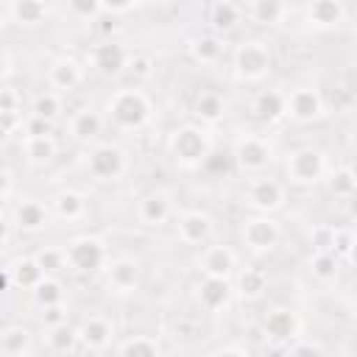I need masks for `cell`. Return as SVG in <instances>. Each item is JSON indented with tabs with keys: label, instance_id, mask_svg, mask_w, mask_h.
<instances>
[{
	"label": "cell",
	"instance_id": "1",
	"mask_svg": "<svg viewBox=\"0 0 357 357\" xmlns=\"http://www.w3.org/2000/svg\"><path fill=\"white\" fill-rule=\"evenodd\" d=\"M151 98L139 86H123L106 100V117L120 131H137L151 120Z\"/></svg>",
	"mask_w": 357,
	"mask_h": 357
},
{
	"label": "cell",
	"instance_id": "2",
	"mask_svg": "<svg viewBox=\"0 0 357 357\" xmlns=\"http://www.w3.org/2000/svg\"><path fill=\"white\" fill-rule=\"evenodd\" d=\"M170 153L181 167H198L212 153V137L195 123H184L170 134Z\"/></svg>",
	"mask_w": 357,
	"mask_h": 357
},
{
	"label": "cell",
	"instance_id": "3",
	"mask_svg": "<svg viewBox=\"0 0 357 357\" xmlns=\"http://www.w3.org/2000/svg\"><path fill=\"white\" fill-rule=\"evenodd\" d=\"M271 64H273V56H271L268 42H262V39H245V42H240L237 50H234V59H231L234 78L237 81H245V84L262 81L271 73Z\"/></svg>",
	"mask_w": 357,
	"mask_h": 357
},
{
	"label": "cell",
	"instance_id": "4",
	"mask_svg": "<svg viewBox=\"0 0 357 357\" xmlns=\"http://www.w3.org/2000/svg\"><path fill=\"white\" fill-rule=\"evenodd\" d=\"M284 173L290 178V184H298V187L318 184L326 176V153L312 145L296 148L284 162Z\"/></svg>",
	"mask_w": 357,
	"mask_h": 357
},
{
	"label": "cell",
	"instance_id": "5",
	"mask_svg": "<svg viewBox=\"0 0 357 357\" xmlns=\"http://www.w3.org/2000/svg\"><path fill=\"white\" fill-rule=\"evenodd\" d=\"M64 257H67V268H73L78 273H92L109 262L106 243L95 234H81V237L70 240V245L64 248Z\"/></svg>",
	"mask_w": 357,
	"mask_h": 357
},
{
	"label": "cell",
	"instance_id": "6",
	"mask_svg": "<svg viewBox=\"0 0 357 357\" xmlns=\"http://www.w3.org/2000/svg\"><path fill=\"white\" fill-rule=\"evenodd\" d=\"M279 237H282V229H279V223L271 215H251L240 226V240L254 254L273 251L279 245Z\"/></svg>",
	"mask_w": 357,
	"mask_h": 357
},
{
	"label": "cell",
	"instance_id": "7",
	"mask_svg": "<svg viewBox=\"0 0 357 357\" xmlns=\"http://www.w3.org/2000/svg\"><path fill=\"white\" fill-rule=\"evenodd\" d=\"M126 151L114 142H100L86 156V170L95 181H117L126 173Z\"/></svg>",
	"mask_w": 357,
	"mask_h": 357
},
{
	"label": "cell",
	"instance_id": "8",
	"mask_svg": "<svg viewBox=\"0 0 357 357\" xmlns=\"http://www.w3.org/2000/svg\"><path fill=\"white\" fill-rule=\"evenodd\" d=\"M273 159V148L259 134H243L234 142V162L243 173H262Z\"/></svg>",
	"mask_w": 357,
	"mask_h": 357
},
{
	"label": "cell",
	"instance_id": "9",
	"mask_svg": "<svg viewBox=\"0 0 357 357\" xmlns=\"http://www.w3.org/2000/svg\"><path fill=\"white\" fill-rule=\"evenodd\" d=\"M284 114L296 123H315L324 117V98L315 86H296L284 95Z\"/></svg>",
	"mask_w": 357,
	"mask_h": 357
},
{
	"label": "cell",
	"instance_id": "10",
	"mask_svg": "<svg viewBox=\"0 0 357 357\" xmlns=\"http://www.w3.org/2000/svg\"><path fill=\"white\" fill-rule=\"evenodd\" d=\"M245 198L259 215H271V212L284 206V184L271 178V176H257L248 181Z\"/></svg>",
	"mask_w": 357,
	"mask_h": 357
},
{
	"label": "cell",
	"instance_id": "11",
	"mask_svg": "<svg viewBox=\"0 0 357 357\" xmlns=\"http://www.w3.org/2000/svg\"><path fill=\"white\" fill-rule=\"evenodd\" d=\"M262 332H265V340L276 343V346H284V343H293L298 340V332H301V321L293 310L287 307H273L265 321H262Z\"/></svg>",
	"mask_w": 357,
	"mask_h": 357
},
{
	"label": "cell",
	"instance_id": "12",
	"mask_svg": "<svg viewBox=\"0 0 357 357\" xmlns=\"http://www.w3.org/2000/svg\"><path fill=\"white\" fill-rule=\"evenodd\" d=\"M106 282H109V287H112L114 293L128 296V293H134V290L139 287V282H142V268H139V262L131 259V257L109 259V262H106Z\"/></svg>",
	"mask_w": 357,
	"mask_h": 357
},
{
	"label": "cell",
	"instance_id": "13",
	"mask_svg": "<svg viewBox=\"0 0 357 357\" xmlns=\"http://www.w3.org/2000/svg\"><path fill=\"white\" fill-rule=\"evenodd\" d=\"M349 8L340 0H312L304 6V20L315 31H332L346 22Z\"/></svg>",
	"mask_w": 357,
	"mask_h": 357
},
{
	"label": "cell",
	"instance_id": "14",
	"mask_svg": "<svg viewBox=\"0 0 357 357\" xmlns=\"http://www.w3.org/2000/svg\"><path fill=\"white\" fill-rule=\"evenodd\" d=\"M86 61L100 75H120L128 64V50L120 42H100L86 53Z\"/></svg>",
	"mask_w": 357,
	"mask_h": 357
},
{
	"label": "cell",
	"instance_id": "15",
	"mask_svg": "<svg viewBox=\"0 0 357 357\" xmlns=\"http://www.w3.org/2000/svg\"><path fill=\"white\" fill-rule=\"evenodd\" d=\"M231 279H218V276H204L198 284H195V298L201 304V310L206 312H220L223 307H229L231 301Z\"/></svg>",
	"mask_w": 357,
	"mask_h": 357
},
{
	"label": "cell",
	"instance_id": "16",
	"mask_svg": "<svg viewBox=\"0 0 357 357\" xmlns=\"http://www.w3.org/2000/svg\"><path fill=\"white\" fill-rule=\"evenodd\" d=\"M170 212H173V204H170V195H167L165 190L145 192V195L137 201V220H139L142 226L156 229V226L167 223Z\"/></svg>",
	"mask_w": 357,
	"mask_h": 357
},
{
	"label": "cell",
	"instance_id": "17",
	"mask_svg": "<svg viewBox=\"0 0 357 357\" xmlns=\"http://www.w3.org/2000/svg\"><path fill=\"white\" fill-rule=\"evenodd\" d=\"M198 268L204 276H218V279H231L237 268V254L229 245H206L198 257Z\"/></svg>",
	"mask_w": 357,
	"mask_h": 357
},
{
	"label": "cell",
	"instance_id": "18",
	"mask_svg": "<svg viewBox=\"0 0 357 357\" xmlns=\"http://www.w3.org/2000/svg\"><path fill=\"white\" fill-rule=\"evenodd\" d=\"M212 218L201 209H190L178 218L176 223V231H178V240L184 245H204L209 237H212Z\"/></svg>",
	"mask_w": 357,
	"mask_h": 357
},
{
	"label": "cell",
	"instance_id": "19",
	"mask_svg": "<svg viewBox=\"0 0 357 357\" xmlns=\"http://www.w3.org/2000/svg\"><path fill=\"white\" fill-rule=\"evenodd\" d=\"M47 81L59 92H70L84 81V64L75 56H59L47 67Z\"/></svg>",
	"mask_w": 357,
	"mask_h": 357
},
{
	"label": "cell",
	"instance_id": "20",
	"mask_svg": "<svg viewBox=\"0 0 357 357\" xmlns=\"http://www.w3.org/2000/svg\"><path fill=\"white\" fill-rule=\"evenodd\" d=\"M75 332H78V343H84L89 351H103L114 340V326L103 315H89Z\"/></svg>",
	"mask_w": 357,
	"mask_h": 357
},
{
	"label": "cell",
	"instance_id": "21",
	"mask_svg": "<svg viewBox=\"0 0 357 357\" xmlns=\"http://www.w3.org/2000/svg\"><path fill=\"white\" fill-rule=\"evenodd\" d=\"M240 8L243 17H248L257 25H279L290 14V6L282 0H251V3H240Z\"/></svg>",
	"mask_w": 357,
	"mask_h": 357
},
{
	"label": "cell",
	"instance_id": "22",
	"mask_svg": "<svg viewBox=\"0 0 357 357\" xmlns=\"http://www.w3.org/2000/svg\"><path fill=\"white\" fill-rule=\"evenodd\" d=\"M47 220H50V212H47V206H45L42 201H36V198H22V201L14 206V223H17V229H22V231H28V234L42 231V229L47 226Z\"/></svg>",
	"mask_w": 357,
	"mask_h": 357
},
{
	"label": "cell",
	"instance_id": "23",
	"mask_svg": "<svg viewBox=\"0 0 357 357\" xmlns=\"http://www.w3.org/2000/svg\"><path fill=\"white\" fill-rule=\"evenodd\" d=\"M100 128H103V114L95 112V109H78L70 117V137L75 142H84V145L95 142L98 134H100Z\"/></svg>",
	"mask_w": 357,
	"mask_h": 357
},
{
	"label": "cell",
	"instance_id": "24",
	"mask_svg": "<svg viewBox=\"0 0 357 357\" xmlns=\"http://www.w3.org/2000/svg\"><path fill=\"white\" fill-rule=\"evenodd\" d=\"M50 206L56 212V218L67 220V223H75V220H84L86 218V198L78 192V190H59L53 198H50Z\"/></svg>",
	"mask_w": 357,
	"mask_h": 357
},
{
	"label": "cell",
	"instance_id": "25",
	"mask_svg": "<svg viewBox=\"0 0 357 357\" xmlns=\"http://www.w3.org/2000/svg\"><path fill=\"white\" fill-rule=\"evenodd\" d=\"M8 279L22 290H36L45 282V271L39 268L36 257H17L8 265Z\"/></svg>",
	"mask_w": 357,
	"mask_h": 357
},
{
	"label": "cell",
	"instance_id": "26",
	"mask_svg": "<svg viewBox=\"0 0 357 357\" xmlns=\"http://www.w3.org/2000/svg\"><path fill=\"white\" fill-rule=\"evenodd\" d=\"M6 14L11 17V22L25 25V28H33V25H39V22L47 20L50 6L42 3V0H14V3L6 6Z\"/></svg>",
	"mask_w": 357,
	"mask_h": 357
},
{
	"label": "cell",
	"instance_id": "27",
	"mask_svg": "<svg viewBox=\"0 0 357 357\" xmlns=\"http://www.w3.org/2000/svg\"><path fill=\"white\" fill-rule=\"evenodd\" d=\"M240 22H243V8H240V3L215 0V3L209 6V25H212V33H215V36L234 31Z\"/></svg>",
	"mask_w": 357,
	"mask_h": 357
},
{
	"label": "cell",
	"instance_id": "28",
	"mask_svg": "<svg viewBox=\"0 0 357 357\" xmlns=\"http://www.w3.org/2000/svg\"><path fill=\"white\" fill-rule=\"evenodd\" d=\"M251 112L262 123H276L279 117H284V95L276 92V89H262V92L254 95Z\"/></svg>",
	"mask_w": 357,
	"mask_h": 357
},
{
	"label": "cell",
	"instance_id": "29",
	"mask_svg": "<svg viewBox=\"0 0 357 357\" xmlns=\"http://www.w3.org/2000/svg\"><path fill=\"white\" fill-rule=\"evenodd\" d=\"M234 290L240 293V298L257 301V298H262L265 290H268V273H265L262 268H243V271L237 273V287H234Z\"/></svg>",
	"mask_w": 357,
	"mask_h": 357
},
{
	"label": "cell",
	"instance_id": "30",
	"mask_svg": "<svg viewBox=\"0 0 357 357\" xmlns=\"http://www.w3.org/2000/svg\"><path fill=\"white\" fill-rule=\"evenodd\" d=\"M190 56L198 64H218L223 56V39L215 33H201L190 42Z\"/></svg>",
	"mask_w": 357,
	"mask_h": 357
},
{
	"label": "cell",
	"instance_id": "31",
	"mask_svg": "<svg viewBox=\"0 0 357 357\" xmlns=\"http://www.w3.org/2000/svg\"><path fill=\"white\" fill-rule=\"evenodd\" d=\"M223 114H226V100H223V95H218V92H201V95L195 98V117H198L201 123L215 126L218 120H223Z\"/></svg>",
	"mask_w": 357,
	"mask_h": 357
},
{
	"label": "cell",
	"instance_id": "32",
	"mask_svg": "<svg viewBox=\"0 0 357 357\" xmlns=\"http://www.w3.org/2000/svg\"><path fill=\"white\" fill-rule=\"evenodd\" d=\"M31 349V329L25 326H6L0 332V351L6 357H22Z\"/></svg>",
	"mask_w": 357,
	"mask_h": 357
},
{
	"label": "cell",
	"instance_id": "33",
	"mask_svg": "<svg viewBox=\"0 0 357 357\" xmlns=\"http://www.w3.org/2000/svg\"><path fill=\"white\" fill-rule=\"evenodd\" d=\"M310 273L318 279V282H324V284H329V282H335L337 279V268H340V259L332 254V251H312V257H310Z\"/></svg>",
	"mask_w": 357,
	"mask_h": 357
},
{
	"label": "cell",
	"instance_id": "34",
	"mask_svg": "<svg viewBox=\"0 0 357 357\" xmlns=\"http://www.w3.org/2000/svg\"><path fill=\"white\" fill-rule=\"evenodd\" d=\"M25 156L31 165H50L56 156V139L47 137H25Z\"/></svg>",
	"mask_w": 357,
	"mask_h": 357
},
{
	"label": "cell",
	"instance_id": "35",
	"mask_svg": "<svg viewBox=\"0 0 357 357\" xmlns=\"http://www.w3.org/2000/svg\"><path fill=\"white\" fill-rule=\"evenodd\" d=\"M117 357H162V349L156 343V337L148 335H134L128 340H123Z\"/></svg>",
	"mask_w": 357,
	"mask_h": 357
},
{
	"label": "cell",
	"instance_id": "36",
	"mask_svg": "<svg viewBox=\"0 0 357 357\" xmlns=\"http://www.w3.org/2000/svg\"><path fill=\"white\" fill-rule=\"evenodd\" d=\"M45 343L50 346V351H56V354H67V351L75 349V343H78V332H75L70 324H59V326H50V329H47Z\"/></svg>",
	"mask_w": 357,
	"mask_h": 357
},
{
	"label": "cell",
	"instance_id": "37",
	"mask_svg": "<svg viewBox=\"0 0 357 357\" xmlns=\"http://www.w3.org/2000/svg\"><path fill=\"white\" fill-rule=\"evenodd\" d=\"M31 112H33L31 117L45 120V123L53 126L59 120V114H61V98H59V92H39L33 98V109Z\"/></svg>",
	"mask_w": 357,
	"mask_h": 357
},
{
	"label": "cell",
	"instance_id": "38",
	"mask_svg": "<svg viewBox=\"0 0 357 357\" xmlns=\"http://www.w3.org/2000/svg\"><path fill=\"white\" fill-rule=\"evenodd\" d=\"M326 184H329V192H332L335 198H351L354 190H357V178H354V170H351L349 165L332 170L329 178H326Z\"/></svg>",
	"mask_w": 357,
	"mask_h": 357
},
{
	"label": "cell",
	"instance_id": "39",
	"mask_svg": "<svg viewBox=\"0 0 357 357\" xmlns=\"http://www.w3.org/2000/svg\"><path fill=\"white\" fill-rule=\"evenodd\" d=\"M329 251L337 259L351 265V251H354V231H351V226H332V245H329Z\"/></svg>",
	"mask_w": 357,
	"mask_h": 357
},
{
	"label": "cell",
	"instance_id": "40",
	"mask_svg": "<svg viewBox=\"0 0 357 357\" xmlns=\"http://www.w3.org/2000/svg\"><path fill=\"white\" fill-rule=\"evenodd\" d=\"M33 298L39 307H50V304H64V287L59 279L53 276H45V282L33 290Z\"/></svg>",
	"mask_w": 357,
	"mask_h": 357
},
{
	"label": "cell",
	"instance_id": "41",
	"mask_svg": "<svg viewBox=\"0 0 357 357\" xmlns=\"http://www.w3.org/2000/svg\"><path fill=\"white\" fill-rule=\"evenodd\" d=\"M33 257H36L39 268L45 271V276H50V273H59V271H64V268H67V257H64V248H50V245H45V248H42V251H36Z\"/></svg>",
	"mask_w": 357,
	"mask_h": 357
},
{
	"label": "cell",
	"instance_id": "42",
	"mask_svg": "<svg viewBox=\"0 0 357 357\" xmlns=\"http://www.w3.org/2000/svg\"><path fill=\"white\" fill-rule=\"evenodd\" d=\"M126 70H128L137 81H145V78L153 75V59H151L148 53H128V64H126Z\"/></svg>",
	"mask_w": 357,
	"mask_h": 357
},
{
	"label": "cell",
	"instance_id": "43",
	"mask_svg": "<svg viewBox=\"0 0 357 357\" xmlns=\"http://www.w3.org/2000/svg\"><path fill=\"white\" fill-rule=\"evenodd\" d=\"M284 357H324V351L312 340H293V343H287Z\"/></svg>",
	"mask_w": 357,
	"mask_h": 357
},
{
	"label": "cell",
	"instance_id": "44",
	"mask_svg": "<svg viewBox=\"0 0 357 357\" xmlns=\"http://www.w3.org/2000/svg\"><path fill=\"white\" fill-rule=\"evenodd\" d=\"M39 321H42V326H45V329L59 326V324H67V307H64V304H50V307H42Z\"/></svg>",
	"mask_w": 357,
	"mask_h": 357
},
{
	"label": "cell",
	"instance_id": "45",
	"mask_svg": "<svg viewBox=\"0 0 357 357\" xmlns=\"http://www.w3.org/2000/svg\"><path fill=\"white\" fill-rule=\"evenodd\" d=\"M70 11H73L75 17L95 20V17H100V0H73V3H70Z\"/></svg>",
	"mask_w": 357,
	"mask_h": 357
},
{
	"label": "cell",
	"instance_id": "46",
	"mask_svg": "<svg viewBox=\"0 0 357 357\" xmlns=\"http://www.w3.org/2000/svg\"><path fill=\"white\" fill-rule=\"evenodd\" d=\"M20 103H22V98H20L17 86H0V114L20 112Z\"/></svg>",
	"mask_w": 357,
	"mask_h": 357
},
{
	"label": "cell",
	"instance_id": "47",
	"mask_svg": "<svg viewBox=\"0 0 357 357\" xmlns=\"http://www.w3.org/2000/svg\"><path fill=\"white\" fill-rule=\"evenodd\" d=\"M17 128H22V114H20V112H6V114H0V134H14Z\"/></svg>",
	"mask_w": 357,
	"mask_h": 357
},
{
	"label": "cell",
	"instance_id": "48",
	"mask_svg": "<svg viewBox=\"0 0 357 357\" xmlns=\"http://www.w3.org/2000/svg\"><path fill=\"white\" fill-rule=\"evenodd\" d=\"M312 245H315V251H329V245H332V226H321V229H315V234H312Z\"/></svg>",
	"mask_w": 357,
	"mask_h": 357
},
{
	"label": "cell",
	"instance_id": "49",
	"mask_svg": "<svg viewBox=\"0 0 357 357\" xmlns=\"http://www.w3.org/2000/svg\"><path fill=\"white\" fill-rule=\"evenodd\" d=\"M47 134H50V123L36 120V117H31L25 123V137H47Z\"/></svg>",
	"mask_w": 357,
	"mask_h": 357
},
{
	"label": "cell",
	"instance_id": "50",
	"mask_svg": "<svg viewBox=\"0 0 357 357\" xmlns=\"http://www.w3.org/2000/svg\"><path fill=\"white\" fill-rule=\"evenodd\" d=\"M134 8H137V3H100V14H112V17L128 14Z\"/></svg>",
	"mask_w": 357,
	"mask_h": 357
},
{
	"label": "cell",
	"instance_id": "51",
	"mask_svg": "<svg viewBox=\"0 0 357 357\" xmlns=\"http://www.w3.org/2000/svg\"><path fill=\"white\" fill-rule=\"evenodd\" d=\"M11 187H14V178H11V170H6V167H0V198H6V195L11 192Z\"/></svg>",
	"mask_w": 357,
	"mask_h": 357
},
{
	"label": "cell",
	"instance_id": "52",
	"mask_svg": "<svg viewBox=\"0 0 357 357\" xmlns=\"http://www.w3.org/2000/svg\"><path fill=\"white\" fill-rule=\"evenodd\" d=\"M212 357H248L243 349H234V346H226V349H220V351H215Z\"/></svg>",
	"mask_w": 357,
	"mask_h": 357
},
{
	"label": "cell",
	"instance_id": "53",
	"mask_svg": "<svg viewBox=\"0 0 357 357\" xmlns=\"http://www.w3.org/2000/svg\"><path fill=\"white\" fill-rule=\"evenodd\" d=\"M8 237H11V223L0 215V245H6V243H8Z\"/></svg>",
	"mask_w": 357,
	"mask_h": 357
},
{
	"label": "cell",
	"instance_id": "54",
	"mask_svg": "<svg viewBox=\"0 0 357 357\" xmlns=\"http://www.w3.org/2000/svg\"><path fill=\"white\" fill-rule=\"evenodd\" d=\"M8 70H11V61H8V56L0 50V81L8 75Z\"/></svg>",
	"mask_w": 357,
	"mask_h": 357
},
{
	"label": "cell",
	"instance_id": "55",
	"mask_svg": "<svg viewBox=\"0 0 357 357\" xmlns=\"http://www.w3.org/2000/svg\"><path fill=\"white\" fill-rule=\"evenodd\" d=\"M11 279H8V271H0V293L6 290V284H8Z\"/></svg>",
	"mask_w": 357,
	"mask_h": 357
},
{
	"label": "cell",
	"instance_id": "56",
	"mask_svg": "<svg viewBox=\"0 0 357 357\" xmlns=\"http://www.w3.org/2000/svg\"><path fill=\"white\" fill-rule=\"evenodd\" d=\"M22 357H31V354H22Z\"/></svg>",
	"mask_w": 357,
	"mask_h": 357
}]
</instances>
